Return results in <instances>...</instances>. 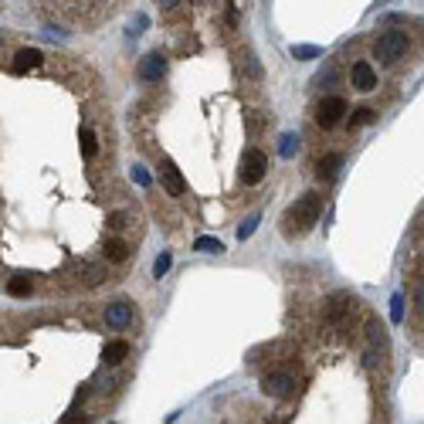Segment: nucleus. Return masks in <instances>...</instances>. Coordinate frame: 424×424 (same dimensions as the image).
<instances>
[{"mask_svg": "<svg viewBox=\"0 0 424 424\" xmlns=\"http://www.w3.org/2000/svg\"><path fill=\"white\" fill-rule=\"evenodd\" d=\"M166 268H170V255H159L157 265H153V275H157V278H163V272H166Z\"/></svg>", "mask_w": 424, "mask_h": 424, "instance_id": "20", "label": "nucleus"}, {"mask_svg": "<svg viewBox=\"0 0 424 424\" xmlns=\"http://www.w3.org/2000/svg\"><path fill=\"white\" fill-rule=\"evenodd\" d=\"M95 150H99L95 133H92V129H85V133H81V157H95Z\"/></svg>", "mask_w": 424, "mask_h": 424, "instance_id": "15", "label": "nucleus"}, {"mask_svg": "<svg viewBox=\"0 0 424 424\" xmlns=\"http://www.w3.org/2000/svg\"><path fill=\"white\" fill-rule=\"evenodd\" d=\"M265 170H268V153H265V150H258V146L244 150V157H241V184H244V187L262 184Z\"/></svg>", "mask_w": 424, "mask_h": 424, "instance_id": "4", "label": "nucleus"}, {"mask_svg": "<svg viewBox=\"0 0 424 424\" xmlns=\"http://www.w3.org/2000/svg\"><path fill=\"white\" fill-rule=\"evenodd\" d=\"M41 61H45V54L38 52V48H24V52L14 54V72L24 75V72H31V68H38Z\"/></svg>", "mask_w": 424, "mask_h": 424, "instance_id": "11", "label": "nucleus"}, {"mask_svg": "<svg viewBox=\"0 0 424 424\" xmlns=\"http://www.w3.org/2000/svg\"><path fill=\"white\" fill-rule=\"evenodd\" d=\"M106 322H109V329H123V326H129V322H133V306H129V302H116V306H109Z\"/></svg>", "mask_w": 424, "mask_h": 424, "instance_id": "10", "label": "nucleus"}, {"mask_svg": "<svg viewBox=\"0 0 424 424\" xmlns=\"http://www.w3.org/2000/svg\"><path fill=\"white\" fill-rule=\"evenodd\" d=\"M102 356H106V363H123V360L129 356V343H126V340H112V343L102 350Z\"/></svg>", "mask_w": 424, "mask_h": 424, "instance_id": "12", "label": "nucleus"}, {"mask_svg": "<svg viewBox=\"0 0 424 424\" xmlns=\"http://www.w3.org/2000/svg\"><path fill=\"white\" fill-rule=\"evenodd\" d=\"M194 248H197V251H224V244H221L217 238H197L194 241Z\"/></svg>", "mask_w": 424, "mask_h": 424, "instance_id": "16", "label": "nucleus"}, {"mask_svg": "<svg viewBox=\"0 0 424 424\" xmlns=\"http://www.w3.org/2000/svg\"><path fill=\"white\" fill-rule=\"evenodd\" d=\"M61 424H88V414H85V411H68V414L61 418Z\"/></svg>", "mask_w": 424, "mask_h": 424, "instance_id": "17", "label": "nucleus"}, {"mask_svg": "<svg viewBox=\"0 0 424 424\" xmlns=\"http://www.w3.org/2000/svg\"><path fill=\"white\" fill-rule=\"evenodd\" d=\"M340 163H343L340 153H329L326 159H319V177H322V180H333V177H336V170H340Z\"/></svg>", "mask_w": 424, "mask_h": 424, "instance_id": "14", "label": "nucleus"}, {"mask_svg": "<svg viewBox=\"0 0 424 424\" xmlns=\"http://www.w3.org/2000/svg\"><path fill=\"white\" fill-rule=\"evenodd\" d=\"M159 184L166 187V194H173V197H184L187 194V180H184V173L177 170V163L173 159H159Z\"/></svg>", "mask_w": 424, "mask_h": 424, "instance_id": "7", "label": "nucleus"}, {"mask_svg": "<svg viewBox=\"0 0 424 424\" xmlns=\"http://www.w3.org/2000/svg\"><path fill=\"white\" fill-rule=\"evenodd\" d=\"M299 384H295V373L292 370H272L262 380V391L272 394V398H292V391H295Z\"/></svg>", "mask_w": 424, "mask_h": 424, "instance_id": "6", "label": "nucleus"}, {"mask_svg": "<svg viewBox=\"0 0 424 424\" xmlns=\"http://www.w3.org/2000/svg\"><path fill=\"white\" fill-rule=\"evenodd\" d=\"M414 268H411V289H414V322H418V336L424 343V224L418 228V251H414Z\"/></svg>", "mask_w": 424, "mask_h": 424, "instance_id": "3", "label": "nucleus"}, {"mask_svg": "<svg viewBox=\"0 0 424 424\" xmlns=\"http://www.w3.org/2000/svg\"><path fill=\"white\" fill-rule=\"evenodd\" d=\"M295 153V136H285L282 139V157H292Z\"/></svg>", "mask_w": 424, "mask_h": 424, "instance_id": "21", "label": "nucleus"}, {"mask_svg": "<svg viewBox=\"0 0 424 424\" xmlns=\"http://www.w3.org/2000/svg\"><path fill=\"white\" fill-rule=\"evenodd\" d=\"M255 224H258V214H251V217H248V221H244V224H241V228H238V238H241V241L248 238V235H251V231H255Z\"/></svg>", "mask_w": 424, "mask_h": 424, "instance_id": "18", "label": "nucleus"}, {"mask_svg": "<svg viewBox=\"0 0 424 424\" xmlns=\"http://www.w3.org/2000/svg\"><path fill=\"white\" fill-rule=\"evenodd\" d=\"M319 214H322V197H319V194H302L289 211H285V217H282V231H285V238L306 235V231L319 221Z\"/></svg>", "mask_w": 424, "mask_h": 424, "instance_id": "1", "label": "nucleus"}, {"mask_svg": "<svg viewBox=\"0 0 424 424\" xmlns=\"http://www.w3.org/2000/svg\"><path fill=\"white\" fill-rule=\"evenodd\" d=\"M136 75H139L143 81H159L163 75H166V61H163V54H146V58L139 61Z\"/></svg>", "mask_w": 424, "mask_h": 424, "instance_id": "9", "label": "nucleus"}, {"mask_svg": "<svg viewBox=\"0 0 424 424\" xmlns=\"http://www.w3.org/2000/svg\"><path fill=\"white\" fill-rule=\"evenodd\" d=\"M106 258H109V262H112V265H119V262H126V258H129V244H126V241H119V238L106 241Z\"/></svg>", "mask_w": 424, "mask_h": 424, "instance_id": "13", "label": "nucleus"}, {"mask_svg": "<svg viewBox=\"0 0 424 424\" xmlns=\"http://www.w3.org/2000/svg\"><path fill=\"white\" fill-rule=\"evenodd\" d=\"M411 54V34L407 31H384L373 41V58L384 65H398Z\"/></svg>", "mask_w": 424, "mask_h": 424, "instance_id": "2", "label": "nucleus"}, {"mask_svg": "<svg viewBox=\"0 0 424 424\" xmlns=\"http://www.w3.org/2000/svg\"><path fill=\"white\" fill-rule=\"evenodd\" d=\"M27 292H31V282H27V278H14V282H10V295H27Z\"/></svg>", "mask_w": 424, "mask_h": 424, "instance_id": "19", "label": "nucleus"}, {"mask_svg": "<svg viewBox=\"0 0 424 424\" xmlns=\"http://www.w3.org/2000/svg\"><path fill=\"white\" fill-rule=\"evenodd\" d=\"M346 112H350V109H346V99H340V95H326L316 109V123L319 126H326V129H333V126L343 123Z\"/></svg>", "mask_w": 424, "mask_h": 424, "instance_id": "5", "label": "nucleus"}, {"mask_svg": "<svg viewBox=\"0 0 424 424\" xmlns=\"http://www.w3.org/2000/svg\"><path fill=\"white\" fill-rule=\"evenodd\" d=\"M350 85H353L356 92H373V88H377V72H373L370 61H353V68H350Z\"/></svg>", "mask_w": 424, "mask_h": 424, "instance_id": "8", "label": "nucleus"}]
</instances>
